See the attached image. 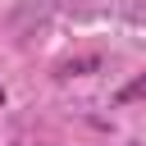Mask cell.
Returning <instances> with one entry per match:
<instances>
[{
	"mask_svg": "<svg viewBox=\"0 0 146 146\" xmlns=\"http://www.w3.org/2000/svg\"><path fill=\"white\" fill-rule=\"evenodd\" d=\"M141 96H146V73H137V78H132L114 100H119V105H132V100H141Z\"/></svg>",
	"mask_w": 146,
	"mask_h": 146,
	"instance_id": "1",
	"label": "cell"
},
{
	"mask_svg": "<svg viewBox=\"0 0 146 146\" xmlns=\"http://www.w3.org/2000/svg\"><path fill=\"white\" fill-rule=\"evenodd\" d=\"M0 105H5V87H0Z\"/></svg>",
	"mask_w": 146,
	"mask_h": 146,
	"instance_id": "2",
	"label": "cell"
}]
</instances>
